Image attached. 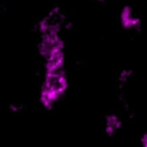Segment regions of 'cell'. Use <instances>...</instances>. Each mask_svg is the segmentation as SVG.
Listing matches in <instances>:
<instances>
[{
  "instance_id": "1",
  "label": "cell",
  "mask_w": 147,
  "mask_h": 147,
  "mask_svg": "<svg viewBox=\"0 0 147 147\" xmlns=\"http://www.w3.org/2000/svg\"><path fill=\"white\" fill-rule=\"evenodd\" d=\"M57 10L53 9L38 23L39 42L38 51L44 60L45 70L63 69L65 62L64 42L60 33V20Z\"/></svg>"
},
{
  "instance_id": "4",
  "label": "cell",
  "mask_w": 147,
  "mask_h": 147,
  "mask_svg": "<svg viewBox=\"0 0 147 147\" xmlns=\"http://www.w3.org/2000/svg\"><path fill=\"white\" fill-rule=\"evenodd\" d=\"M119 127V121L118 118L115 116V115H111L107 118V122H106V130L109 134H111L113 132H115L117 129Z\"/></svg>"
},
{
  "instance_id": "3",
  "label": "cell",
  "mask_w": 147,
  "mask_h": 147,
  "mask_svg": "<svg viewBox=\"0 0 147 147\" xmlns=\"http://www.w3.org/2000/svg\"><path fill=\"white\" fill-rule=\"evenodd\" d=\"M119 22L122 28L126 30L136 29L139 25V18L134 14L133 9L130 6H124L119 13Z\"/></svg>"
},
{
  "instance_id": "2",
  "label": "cell",
  "mask_w": 147,
  "mask_h": 147,
  "mask_svg": "<svg viewBox=\"0 0 147 147\" xmlns=\"http://www.w3.org/2000/svg\"><path fill=\"white\" fill-rule=\"evenodd\" d=\"M68 90V77L65 69L45 70L40 87L39 100L45 108H52L65 94Z\"/></svg>"
},
{
  "instance_id": "6",
  "label": "cell",
  "mask_w": 147,
  "mask_h": 147,
  "mask_svg": "<svg viewBox=\"0 0 147 147\" xmlns=\"http://www.w3.org/2000/svg\"><path fill=\"white\" fill-rule=\"evenodd\" d=\"M98 1H102V0H98Z\"/></svg>"
},
{
  "instance_id": "5",
  "label": "cell",
  "mask_w": 147,
  "mask_h": 147,
  "mask_svg": "<svg viewBox=\"0 0 147 147\" xmlns=\"http://www.w3.org/2000/svg\"><path fill=\"white\" fill-rule=\"evenodd\" d=\"M141 147H147V134H145L141 140Z\"/></svg>"
}]
</instances>
